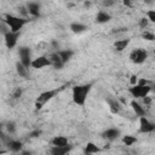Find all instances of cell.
I'll use <instances>...</instances> for the list:
<instances>
[{
    "mask_svg": "<svg viewBox=\"0 0 155 155\" xmlns=\"http://www.w3.org/2000/svg\"><path fill=\"white\" fill-rule=\"evenodd\" d=\"M131 107H132V109H133V111L136 113L137 116H139V117L145 116V109H144L139 103H137L136 101H132V102H131Z\"/></svg>",
    "mask_w": 155,
    "mask_h": 155,
    "instance_id": "obj_20",
    "label": "cell"
},
{
    "mask_svg": "<svg viewBox=\"0 0 155 155\" xmlns=\"http://www.w3.org/2000/svg\"><path fill=\"white\" fill-rule=\"evenodd\" d=\"M19 155H31V153H30V151H27V150H24V151H22Z\"/></svg>",
    "mask_w": 155,
    "mask_h": 155,
    "instance_id": "obj_35",
    "label": "cell"
},
{
    "mask_svg": "<svg viewBox=\"0 0 155 155\" xmlns=\"http://www.w3.org/2000/svg\"><path fill=\"white\" fill-rule=\"evenodd\" d=\"M21 96H22V88H16L15 92H13V94H12V97L15 99H18Z\"/></svg>",
    "mask_w": 155,
    "mask_h": 155,
    "instance_id": "obj_31",
    "label": "cell"
},
{
    "mask_svg": "<svg viewBox=\"0 0 155 155\" xmlns=\"http://www.w3.org/2000/svg\"><path fill=\"white\" fill-rule=\"evenodd\" d=\"M48 59H50V62H51V65H52L54 69H62V68H63V65H64L63 61L61 59V57L58 56V53H57V52L51 53V54L48 56Z\"/></svg>",
    "mask_w": 155,
    "mask_h": 155,
    "instance_id": "obj_10",
    "label": "cell"
},
{
    "mask_svg": "<svg viewBox=\"0 0 155 155\" xmlns=\"http://www.w3.org/2000/svg\"><path fill=\"white\" fill-rule=\"evenodd\" d=\"M143 102H144V104H145V105H149V104L151 103V98H150L149 96H147V97H144V98H143Z\"/></svg>",
    "mask_w": 155,
    "mask_h": 155,
    "instance_id": "obj_33",
    "label": "cell"
},
{
    "mask_svg": "<svg viewBox=\"0 0 155 155\" xmlns=\"http://www.w3.org/2000/svg\"><path fill=\"white\" fill-rule=\"evenodd\" d=\"M130 81H131V85H132V86H136L137 82H138V76H137V75H132L131 79H130Z\"/></svg>",
    "mask_w": 155,
    "mask_h": 155,
    "instance_id": "obj_32",
    "label": "cell"
},
{
    "mask_svg": "<svg viewBox=\"0 0 155 155\" xmlns=\"http://www.w3.org/2000/svg\"><path fill=\"white\" fill-rule=\"evenodd\" d=\"M41 134V130H34V131H31L30 133H29V137L30 138H36V137H39Z\"/></svg>",
    "mask_w": 155,
    "mask_h": 155,
    "instance_id": "obj_30",
    "label": "cell"
},
{
    "mask_svg": "<svg viewBox=\"0 0 155 155\" xmlns=\"http://www.w3.org/2000/svg\"><path fill=\"white\" fill-rule=\"evenodd\" d=\"M128 92L132 94V97L134 98H144L147 97L150 92H151V86L148 85V86H139V85H136V86H132L128 88Z\"/></svg>",
    "mask_w": 155,
    "mask_h": 155,
    "instance_id": "obj_3",
    "label": "cell"
},
{
    "mask_svg": "<svg viewBox=\"0 0 155 155\" xmlns=\"http://www.w3.org/2000/svg\"><path fill=\"white\" fill-rule=\"evenodd\" d=\"M103 138H105L107 140H114L116 139L119 136H120V130L119 128H115V127H111V128H108L105 130L103 133H102Z\"/></svg>",
    "mask_w": 155,
    "mask_h": 155,
    "instance_id": "obj_11",
    "label": "cell"
},
{
    "mask_svg": "<svg viewBox=\"0 0 155 155\" xmlns=\"http://www.w3.org/2000/svg\"><path fill=\"white\" fill-rule=\"evenodd\" d=\"M154 52H155V51H154Z\"/></svg>",
    "mask_w": 155,
    "mask_h": 155,
    "instance_id": "obj_38",
    "label": "cell"
},
{
    "mask_svg": "<svg viewBox=\"0 0 155 155\" xmlns=\"http://www.w3.org/2000/svg\"><path fill=\"white\" fill-rule=\"evenodd\" d=\"M58 56L61 57V59L63 61V63L65 64L68 61H70V58L73 57V54H74V51H71V50H59L58 52Z\"/></svg>",
    "mask_w": 155,
    "mask_h": 155,
    "instance_id": "obj_19",
    "label": "cell"
},
{
    "mask_svg": "<svg viewBox=\"0 0 155 155\" xmlns=\"http://www.w3.org/2000/svg\"><path fill=\"white\" fill-rule=\"evenodd\" d=\"M151 91H154V92H155V87H154V88H151Z\"/></svg>",
    "mask_w": 155,
    "mask_h": 155,
    "instance_id": "obj_37",
    "label": "cell"
},
{
    "mask_svg": "<svg viewBox=\"0 0 155 155\" xmlns=\"http://www.w3.org/2000/svg\"><path fill=\"white\" fill-rule=\"evenodd\" d=\"M6 145H7L8 150H11L12 153H18V151H21V150H22V147H23L22 142L15 140V139H8V140L6 142Z\"/></svg>",
    "mask_w": 155,
    "mask_h": 155,
    "instance_id": "obj_14",
    "label": "cell"
},
{
    "mask_svg": "<svg viewBox=\"0 0 155 155\" xmlns=\"http://www.w3.org/2000/svg\"><path fill=\"white\" fill-rule=\"evenodd\" d=\"M124 5H125V6H131V2L127 1V0H125V1H124Z\"/></svg>",
    "mask_w": 155,
    "mask_h": 155,
    "instance_id": "obj_36",
    "label": "cell"
},
{
    "mask_svg": "<svg viewBox=\"0 0 155 155\" xmlns=\"http://www.w3.org/2000/svg\"><path fill=\"white\" fill-rule=\"evenodd\" d=\"M16 71H17V74L21 78H24V79L28 78V68H25L21 62H17L16 63Z\"/></svg>",
    "mask_w": 155,
    "mask_h": 155,
    "instance_id": "obj_23",
    "label": "cell"
},
{
    "mask_svg": "<svg viewBox=\"0 0 155 155\" xmlns=\"http://www.w3.org/2000/svg\"><path fill=\"white\" fill-rule=\"evenodd\" d=\"M122 143H124L125 145H127V147H131V145H133L134 143H137V138H136L134 136L126 134V136L122 137Z\"/></svg>",
    "mask_w": 155,
    "mask_h": 155,
    "instance_id": "obj_24",
    "label": "cell"
},
{
    "mask_svg": "<svg viewBox=\"0 0 155 155\" xmlns=\"http://www.w3.org/2000/svg\"><path fill=\"white\" fill-rule=\"evenodd\" d=\"M5 128H6V131H7L8 134H13V133L16 132V128H17V127H16V124H15L13 121H7Z\"/></svg>",
    "mask_w": 155,
    "mask_h": 155,
    "instance_id": "obj_25",
    "label": "cell"
},
{
    "mask_svg": "<svg viewBox=\"0 0 155 155\" xmlns=\"http://www.w3.org/2000/svg\"><path fill=\"white\" fill-rule=\"evenodd\" d=\"M92 87V84H85V85H78L73 87V102L76 105H84L87 98V94L90 93Z\"/></svg>",
    "mask_w": 155,
    "mask_h": 155,
    "instance_id": "obj_2",
    "label": "cell"
},
{
    "mask_svg": "<svg viewBox=\"0 0 155 155\" xmlns=\"http://www.w3.org/2000/svg\"><path fill=\"white\" fill-rule=\"evenodd\" d=\"M142 38H143L144 40H148V41H153V40H155V35H154V33H151V31H148V30L143 31V34H142Z\"/></svg>",
    "mask_w": 155,
    "mask_h": 155,
    "instance_id": "obj_26",
    "label": "cell"
},
{
    "mask_svg": "<svg viewBox=\"0 0 155 155\" xmlns=\"http://www.w3.org/2000/svg\"><path fill=\"white\" fill-rule=\"evenodd\" d=\"M148 23H149L148 18H147V17H143V18H140V21H139V27H140L142 29H145V28L148 27Z\"/></svg>",
    "mask_w": 155,
    "mask_h": 155,
    "instance_id": "obj_28",
    "label": "cell"
},
{
    "mask_svg": "<svg viewBox=\"0 0 155 155\" xmlns=\"http://www.w3.org/2000/svg\"><path fill=\"white\" fill-rule=\"evenodd\" d=\"M107 103H108L110 110H111L114 114H117V113L121 110V104H120V102H119L116 98L107 97Z\"/></svg>",
    "mask_w": 155,
    "mask_h": 155,
    "instance_id": "obj_13",
    "label": "cell"
},
{
    "mask_svg": "<svg viewBox=\"0 0 155 155\" xmlns=\"http://www.w3.org/2000/svg\"><path fill=\"white\" fill-rule=\"evenodd\" d=\"M148 58V52L143 48H136L130 53V59L134 64H142L147 61Z\"/></svg>",
    "mask_w": 155,
    "mask_h": 155,
    "instance_id": "obj_6",
    "label": "cell"
},
{
    "mask_svg": "<svg viewBox=\"0 0 155 155\" xmlns=\"http://www.w3.org/2000/svg\"><path fill=\"white\" fill-rule=\"evenodd\" d=\"M69 28H70V30H71L74 34H81V33H84V31L87 30V27H86L85 24H82V23H78V22L71 23Z\"/></svg>",
    "mask_w": 155,
    "mask_h": 155,
    "instance_id": "obj_18",
    "label": "cell"
},
{
    "mask_svg": "<svg viewBox=\"0 0 155 155\" xmlns=\"http://www.w3.org/2000/svg\"><path fill=\"white\" fill-rule=\"evenodd\" d=\"M128 44H130V39H121V40L115 41L114 47H115V50H116V51L122 52V51L128 46Z\"/></svg>",
    "mask_w": 155,
    "mask_h": 155,
    "instance_id": "obj_22",
    "label": "cell"
},
{
    "mask_svg": "<svg viewBox=\"0 0 155 155\" xmlns=\"http://www.w3.org/2000/svg\"><path fill=\"white\" fill-rule=\"evenodd\" d=\"M2 22L8 27L10 31H12V33H19V30L28 23V19H25L23 17H18V16H13V15L6 13L4 16Z\"/></svg>",
    "mask_w": 155,
    "mask_h": 155,
    "instance_id": "obj_1",
    "label": "cell"
},
{
    "mask_svg": "<svg viewBox=\"0 0 155 155\" xmlns=\"http://www.w3.org/2000/svg\"><path fill=\"white\" fill-rule=\"evenodd\" d=\"M70 150H71V145H68V147H54V145H52L51 149H50V154L51 155H67Z\"/></svg>",
    "mask_w": 155,
    "mask_h": 155,
    "instance_id": "obj_12",
    "label": "cell"
},
{
    "mask_svg": "<svg viewBox=\"0 0 155 155\" xmlns=\"http://www.w3.org/2000/svg\"><path fill=\"white\" fill-rule=\"evenodd\" d=\"M145 16H147V18H148L149 22L155 23V10H149V11H147Z\"/></svg>",
    "mask_w": 155,
    "mask_h": 155,
    "instance_id": "obj_27",
    "label": "cell"
},
{
    "mask_svg": "<svg viewBox=\"0 0 155 155\" xmlns=\"http://www.w3.org/2000/svg\"><path fill=\"white\" fill-rule=\"evenodd\" d=\"M139 131L142 133H150L155 131V124L149 121L145 116L139 117Z\"/></svg>",
    "mask_w": 155,
    "mask_h": 155,
    "instance_id": "obj_7",
    "label": "cell"
},
{
    "mask_svg": "<svg viewBox=\"0 0 155 155\" xmlns=\"http://www.w3.org/2000/svg\"><path fill=\"white\" fill-rule=\"evenodd\" d=\"M103 5L107 6V7L108 6H113L114 5V1H103Z\"/></svg>",
    "mask_w": 155,
    "mask_h": 155,
    "instance_id": "obj_34",
    "label": "cell"
},
{
    "mask_svg": "<svg viewBox=\"0 0 155 155\" xmlns=\"http://www.w3.org/2000/svg\"><path fill=\"white\" fill-rule=\"evenodd\" d=\"M85 155H93V154H97V153H101L102 151V149L98 147V145H96L94 143H92V142H88L86 145H85Z\"/></svg>",
    "mask_w": 155,
    "mask_h": 155,
    "instance_id": "obj_16",
    "label": "cell"
},
{
    "mask_svg": "<svg viewBox=\"0 0 155 155\" xmlns=\"http://www.w3.org/2000/svg\"><path fill=\"white\" fill-rule=\"evenodd\" d=\"M111 19V16L105 11H99L96 16V21L98 23H108Z\"/></svg>",
    "mask_w": 155,
    "mask_h": 155,
    "instance_id": "obj_21",
    "label": "cell"
},
{
    "mask_svg": "<svg viewBox=\"0 0 155 155\" xmlns=\"http://www.w3.org/2000/svg\"><path fill=\"white\" fill-rule=\"evenodd\" d=\"M18 56H19V62H21L25 68L31 67L33 59H31V51H30L29 47H27V46L19 47V50H18Z\"/></svg>",
    "mask_w": 155,
    "mask_h": 155,
    "instance_id": "obj_4",
    "label": "cell"
},
{
    "mask_svg": "<svg viewBox=\"0 0 155 155\" xmlns=\"http://www.w3.org/2000/svg\"><path fill=\"white\" fill-rule=\"evenodd\" d=\"M150 82L147 80V79H144V78H140V79H138V82H137V85H139V86H148Z\"/></svg>",
    "mask_w": 155,
    "mask_h": 155,
    "instance_id": "obj_29",
    "label": "cell"
},
{
    "mask_svg": "<svg viewBox=\"0 0 155 155\" xmlns=\"http://www.w3.org/2000/svg\"><path fill=\"white\" fill-rule=\"evenodd\" d=\"M27 11L33 17H38L40 15V5L38 2H28L27 4Z\"/></svg>",
    "mask_w": 155,
    "mask_h": 155,
    "instance_id": "obj_15",
    "label": "cell"
},
{
    "mask_svg": "<svg viewBox=\"0 0 155 155\" xmlns=\"http://www.w3.org/2000/svg\"><path fill=\"white\" fill-rule=\"evenodd\" d=\"M50 65H51V62H50L48 57H46V56H39V57L34 58L31 62V68H34V69H42V68L50 67Z\"/></svg>",
    "mask_w": 155,
    "mask_h": 155,
    "instance_id": "obj_9",
    "label": "cell"
},
{
    "mask_svg": "<svg viewBox=\"0 0 155 155\" xmlns=\"http://www.w3.org/2000/svg\"><path fill=\"white\" fill-rule=\"evenodd\" d=\"M18 38H19V33H12V31H8L4 35V40H5V45L7 48H13L16 45H17V41H18Z\"/></svg>",
    "mask_w": 155,
    "mask_h": 155,
    "instance_id": "obj_8",
    "label": "cell"
},
{
    "mask_svg": "<svg viewBox=\"0 0 155 155\" xmlns=\"http://www.w3.org/2000/svg\"><path fill=\"white\" fill-rule=\"evenodd\" d=\"M56 94V91L54 90H48V91H45V92H41L38 97H36V101H35V108L36 109H41L50 99H52Z\"/></svg>",
    "mask_w": 155,
    "mask_h": 155,
    "instance_id": "obj_5",
    "label": "cell"
},
{
    "mask_svg": "<svg viewBox=\"0 0 155 155\" xmlns=\"http://www.w3.org/2000/svg\"><path fill=\"white\" fill-rule=\"evenodd\" d=\"M51 143L54 147H68L69 145L68 139L64 136H56V137H53L52 140H51Z\"/></svg>",
    "mask_w": 155,
    "mask_h": 155,
    "instance_id": "obj_17",
    "label": "cell"
}]
</instances>
